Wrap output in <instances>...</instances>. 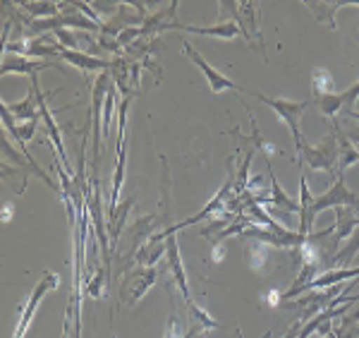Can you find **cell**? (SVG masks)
<instances>
[{"mask_svg": "<svg viewBox=\"0 0 359 338\" xmlns=\"http://www.w3.org/2000/svg\"><path fill=\"white\" fill-rule=\"evenodd\" d=\"M345 137L350 139L352 144H359V127H345Z\"/></svg>", "mask_w": 359, "mask_h": 338, "instance_id": "32", "label": "cell"}, {"mask_svg": "<svg viewBox=\"0 0 359 338\" xmlns=\"http://www.w3.org/2000/svg\"><path fill=\"white\" fill-rule=\"evenodd\" d=\"M135 195H127L123 202H118L115 207H111V212H108V238H111L113 247L118 245L120 235H123L125 230V223H127V214L132 212V207H135Z\"/></svg>", "mask_w": 359, "mask_h": 338, "instance_id": "13", "label": "cell"}, {"mask_svg": "<svg viewBox=\"0 0 359 338\" xmlns=\"http://www.w3.org/2000/svg\"><path fill=\"white\" fill-rule=\"evenodd\" d=\"M359 223V212L355 207H340L335 209V238H338L340 242L347 240V238L352 235V230L357 228Z\"/></svg>", "mask_w": 359, "mask_h": 338, "instance_id": "22", "label": "cell"}, {"mask_svg": "<svg viewBox=\"0 0 359 338\" xmlns=\"http://www.w3.org/2000/svg\"><path fill=\"white\" fill-rule=\"evenodd\" d=\"M316 338H335V334H333V331H328L326 336H316Z\"/></svg>", "mask_w": 359, "mask_h": 338, "instance_id": "34", "label": "cell"}, {"mask_svg": "<svg viewBox=\"0 0 359 338\" xmlns=\"http://www.w3.org/2000/svg\"><path fill=\"white\" fill-rule=\"evenodd\" d=\"M294 163L297 166H304L309 171H326L331 176L338 178V137L331 130V135H326L316 147H311L309 142H302V147L297 149V156H294Z\"/></svg>", "mask_w": 359, "mask_h": 338, "instance_id": "1", "label": "cell"}, {"mask_svg": "<svg viewBox=\"0 0 359 338\" xmlns=\"http://www.w3.org/2000/svg\"><path fill=\"white\" fill-rule=\"evenodd\" d=\"M331 130L335 132V137H338V176H343L347 168L359 163V151L355 149V144L345 137L343 127L338 125V120L335 118L331 120Z\"/></svg>", "mask_w": 359, "mask_h": 338, "instance_id": "16", "label": "cell"}, {"mask_svg": "<svg viewBox=\"0 0 359 338\" xmlns=\"http://www.w3.org/2000/svg\"><path fill=\"white\" fill-rule=\"evenodd\" d=\"M254 98H259L262 103H266L273 113L290 127V135H292V144H294V151L302 147L304 137H302V130H299V120L302 115L306 113V108L314 106V101H290V98H273V96H266V94H252Z\"/></svg>", "mask_w": 359, "mask_h": 338, "instance_id": "2", "label": "cell"}, {"mask_svg": "<svg viewBox=\"0 0 359 338\" xmlns=\"http://www.w3.org/2000/svg\"><path fill=\"white\" fill-rule=\"evenodd\" d=\"M53 65V60H32V58H25V56H10L5 53L3 56V70L0 74H10V72H17V74H27L29 79L36 77L41 70H48Z\"/></svg>", "mask_w": 359, "mask_h": 338, "instance_id": "11", "label": "cell"}, {"mask_svg": "<svg viewBox=\"0 0 359 338\" xmlns=\"http://www.w3.org/2000/svg\"><path fill=\"white\" fill-rule=\"evenodd\" d=\"M314 106L321 108V115L328 120H333L338 113H343V98H340V91H331V94H321L311 98Z\"/></svg>", "mask_w": 359, "mask_h": 338, "instance_id": "25", "label": "cell"}, {"mask_svg": "<svg viewBox=\"0 0 359 338\" xmlns=\"http://www.w3.org/2000/svg\"><path fill=\"white\" fill-rule=\"evenodd\" d=\"M340 98H343V113L355 110L357 101H359V82H355L352 86H347V89L340 91Z\"/></svg>", "mask_w": 359, "mask_h": 338, "instance_id": "30", "label": "cell"}, {"mask_svg": "<svg viewBox=\"0 0 359 338\" xmlns=\"http://www.w3.org/2000/svg\"><path fill=\"white\" fill-rule=\"evenodd\" d=\"M175 29H184V32L196 34V37H211V39H223V41H230L242 34L235 22H225V25H213V27H194V25H180L177 22Z\"/></svg>", "mask_w": 359, "mask_h": 338, "instance_id": "19", "label": "cell"}, {"mask_svg": "<svg viewBox=\"0 0 359 338\" xmlns=\"http://www.w3.org/2000/svg\"><path fill=\"white\" fill-rule=\"evenodd\" d=\"M106 278H111V276H108V271L106 269H98L94 273V278L89 281V285H86V293L94 295V298H101V295H103V285L108 283Z\"/></svg>", "mask_w": 359, "mask_h": 338, "instance_id": "29", "label": "cell"}, {"mask_svg": "<svg viewBox=\"0 0 359 338\" xmlns=\"http://www.w3.org/2000/svg\"><path fill=\"white\" fill-rule=\"evenodd\" d=\"M182 53L187 56L189 60H192L194 65L201 70V74H204L206 82H208V89H211L213 94H221V91H225V89H233V91H245L240 84H235V82L230 79L228 74L218 72V70L213 67V65H208V63L204 60V58H201L199 51H196L194 46L189 44V41H182Z\"/></svg>", "mask_w": 359, "mask_h": 338, "instance_id": "6", "label": "cell"}, {"mask_svg": "<svg viewBox=\"0 0 359 338\" xmlns=\"http://www.w3.org/2000/svg\"><path fill=\"white\" fill-rule=\"evenodd\" d=\"M352 278H359V266L355 269H331V271H321L314 281L309 283V290H323L331 288V285H338L343 281H352ZM306 290V293H309Z\"/></svg>", "mask_w": 359, "mask_h": 338, "instance_id": "21", "label": "cell"}, {"mask_svg": "<svg viewBox=\"0 0 359 338\" xmlns=\"http://www.w3.org/2000/svg\"><path fill=\"white\" fill-rule=\"evenodd\" d=\"M359 204V197L355 192L347 190L345 185V176H338L333 180L331 190L323 192L321 197H314V207H311V214L318 216L321 212H326V209H340V207H357Z\"/></svg>", "mask_w": 359, "mask_h": 338, "instance_id": "7", "label": "cell"}, {"mask_svg": "<svg viewBox=\"0 0 359 338\" xmlns=\"http://www.w3.org/2000/svg\"><path fill=\"white\" fill-rule=\"evenodd\" d=\"M22 10H27L29 15H34V17H41V20H53V17L60 15V10H62V3H17Z\"/></svg>", "mask_w": 359, "mask_h": 338, "instance_id": "27", "label": "cell"}, {"mask_svg": "<svg viewBox=\"0 0 359 338\" xmlns=\"http://www.w3.org/2000/svg\"><path fill=\"white\" fill-rule=\"evenodd\" d=\"M60 60L69 63V65L82 70V72H91V70H94V72H111V67H113V60H103V58L89 56V53H84V51H67V48H62Z\"/></svg>", "mask_w": 359, "mask_h": 338, "instance_id": "12", "label": "cell"}, {"mask_svg": "<svg viewBox=\"0 0 359 338\" xmlns=\"http://www.w3.org/2000/svg\"><path fill=\"white\" fill-rule=\"evenodd\" d=\"M36 89H39V74H36V77H32V86H29V94H27L25 101L5 103V108H8L10 113H13V118L25 120V122H32V120L41 118V113H36V108H39Z\"/></svg>", "mask_w": 359, "mask_h": 338, "instance_id": "15", "label": "cell"}, {"mask_svg": "<svg viewBox=\"0 0 359 338\" xmlns=\"http://www.w3.org/2000/svg\"><path fill=\"white\" fill-rule=\"evenodd\" d=\"M311 89H314V96L331 94L333 91V74L328 72L326 67H316L314 72H311Z\"/></svg>", "mask_w": 359, "mask_h": 338, "instance_id": "28", "label": "cell"}, {"mask_svg": "<svg viewBox=\"0 0 359 338\" xmlns=\"http://www.w3.org/2000/svg\"><path fill=\"white\" fill-rule=\"evenodd\" d=\"M357 254H359V223H357V228L352 230V235L345 240L343 247L338 249V254L333 257V266H338V269H345L350 261H355Z\"/></svg>", "mask_w": 359, "mask_h": 338, "instance_id": "24", "label": "cell"}, {"mask_svg": "<svg viewBox=\"0 0 359 338\" xmlns=\"http://www.w3.org/2000/svg\"><path fill=\"white\" fill-rule=\"evenodd\" d=\"M304 5L314 13V17L323 27H328L331 32H335V29H338L335 15H338V10H343L345 5H350V3H347V0H335V3H328V0H323V3H318V0H306Z\"/></svg>", "mask_w": 359, "mask_h": 338, "instance_id": "18", "label": "cell"}, {"mask_svg": "<svg viewBox=\"0 0 359 338\" xmlns=\"http://www.w3.org/2000/svg\"><path fill=\"white\" fill-rule=\"evenodd\" d=\"M318 269H321V264H318V261H304V266L299 269L297 278H294V283L290 285V290L283 295V300L302 298L306 290H309V283L318 276Z\"/></svg>", "mask_w": 359, "mask_h": 338, "instance_id": "20", "label": "cell"}, {"mask_svg": "<svg viewBox=\"0 0 359 338\" xmlns=\"http://www.w3.org/2000/svg\"><path fill=\"white\" fill-rule=\"evenodd\" d=\"M132 103V96H125L120 103V130H118V163H115V176H113V190H111V207L120 202V190L125 183V132H127V108Z\"/></svg>", "mask_w": 359, "mask_h": 338, "instance_id": "8", "label": "cell"}, {"mask_svg": "<svg viewBox=\"0 0 359 338\" xmlns=\"http://www.w3.org/2000/svg\"><path fill=\"white\" fill-rule=\"evenodd\" d=\"M165 259H168V271H170L172 281H175L177 290L182 293V298L187 305H192V290H189L187 283V271H184L182 257H180V245H177V235L165 238Z\"/></svg>", "mask_w": 359, "mask_h": 338, "instance_id": "10", "label": "cell"}, {"mask_svg": "<svg viewBox=\"0 0 359 338\" xmlns=\"http://www.w3.org/2000/svg\"><path fill=\"white\" fill-rule=\"evenodd\" d=\"M57 283H60V276H57V273H53V271H46V273H43L41 281L36 283V288H34V290H32V295L27 298L25 307H22V312H20V317H17V326H15L13 338H25V336H27L29 326H32L34 314H36L39 302H41L53 288H57Z\"/></svg>", "mask_w": 359, "mask_h": 338, "instance_id": "4", "label": "cell"}, {"mask_svg": "<svg viewBox=\"0 0 359 338\" xmlns=\"http://www.w3.org/2000/svg\"><path fill=\"white\" fill-rule=\"evenodd\" d=\"M335 338H359V310L343 314L340 317V324L333 326Z\"/></svg>", "mask_w": 359, "mask_h": 338, "instance_id": "26", "label": "cell"}, {"mask_svg": "<svg viewBox=\"0 0 359 338\" xmlns=\"http://www.w3.org/2000/svg\"><path fill=\"white\" fill-rule=\"evenodd\" d=\"M235 25L240 27L242 37H245L247 46H257L259 53L266 60V44H264V34L259 27V13H257V3L247 0V3H237L235 15H233Z\"/></svg>", "mask_w": 359, "mask_h": 338, "instance_id": "5", "label": "cell"}, {"mask_svg": "<svg viewBox=\"0 0 359 338\" xmlns=\"http://www.w3.org/2000/svg\"><path fill=\"white\" fill-rule=\"evenodd\" d=\"M266 171H269V178H271V197L266 200L271 209H278V212H285V214H299V200H292L290 195H287L285 190L280 188V183H278L273 168H271L269 159H266Z\"/></svg>", "mask_w": 359, "mask_h": 338, "instance_id": "14", "label": "cell"}, {"mask_svg": "<svg viewBox=\"0 0 359 338\" xmlns=\"http://www.w3.org/2000/svg\"><path fill=\"white\" fill-rule=\"evenodd\" d=\"M163 254H165V240H156V238H151V240L137 252L135 264L137 266H154L156 261H161Z\"/></svg>", "mask_w": 359, "mask_h": 338, "instance_id": "23", "label": "cell"}, {"mask_svg": "<svg viewBox=\"0 0 359 338\" xmlns=\"http://www.w3.org/2000/svg\"><path fill=\"white\" fill-rule=\"evenodd\" d=\"M156 278H158V271L154 266H132L120 281V300H123V305H137L151 290Z\"/></svg>", "mask_w": 359, "mask_h": 338, "instance_id": "3", "label": "cell"}, {"mask_svg": "<svg viewBox=\"0 0 359 338\" xmlns=\"http://www.w3.org/2000/svg\"><path fill=\"white\" fill-rule=\"evenodd\" d=\"M113 79H111V72H101L94 82V89H91V115H94V154L98 156L101 151V125H103V106H106V96H108V89H111Z\"/></svg>", "mask_w": 359, "mask_h": 338, "instance_id": "9", "label": "cell"}, {"mask_svg": "<svg viewBox=\"0 0 359 338\" xmlns=\"http://www.w3.org/2000/svg\"><path fill=\"white\" fill-rule=\"evenodd\" d=\"M269 336H271V334H269V331H266V334H264L262 338H269ZM199 338H201V336H199Z\"/></svg>", "mask_w": 359, "mask_h": 338, "instance_id": "35", "label": "cell"}, {"mask_svg": "<svg viewBox=\"0 0 359 338\" xmlns=\"http://www.w3.org/2000/svg\"><path fill=\"white\" fill-rule=\"evenodd\" d=\"M311 207H314V197H311L309 183H306L302 171V176H299V233L302 235H311V228H314L316 216L311 214Z\"/></svg>", "mask_w": 359, "mask_h": 338, "instance_id": "17", "label": "cell"}, {"mask_svg": "<svg viewBox=\"0 0 359 338\" xmlns=\"http://www.w3.org/2000/svg\"><path fill=\"white\" fill-rule=\"evenodd\" d=\"M347 118H352V120H357L359 122V110H350V113H345Z\"/></svg>", "mask_w": 359, "mask_h": 338, "instance_id": "33", "label": "cell"}, {"mask_svg": "<svg viewBox=\"0 0 359 338\" xmlns=\"http://www.w3.org/2000/svg\"><path fill=\"white\" fill-rule=\"evenodd\" d=\"M163 338H180V331H177V319L170 317V322H168V329H165V336Z\"/></svg>", "mask_w": 359, "mask_h": 338, "instance_id": "31", "label": "cell"}]
</instances>
